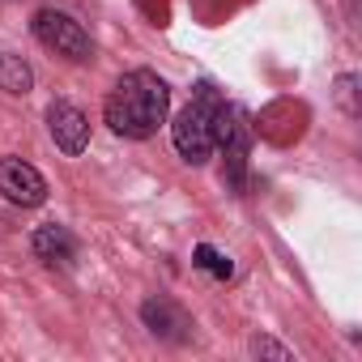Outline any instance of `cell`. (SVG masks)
Segmentation results:
<instances>
[{"mask_svg":"<svg viewBox=\"0 0 362 362\" xmlns=\"http://www.w3.org/2000/svg\"><path fill=\"white\" fill-rule=\"evenodd\" d=\"M30 247H35V256H39L43 264H52V269H73V260H77V239H73V230L60 226V222L39 226L35 239H30Z\"/></svg>","mask_w":362,"mask_h":362,"instance_id":"cell-8","label":"cell"},{"mask_svg":"<svg viewBox=\"0 0 362 362\" xmlns=\"http://www.w3.org/2000/svg\"><path fill=\"white\" fill-rule=\"evenodd\" d=\"M337 103L349 119H358V77L354 73H341L337 77Z\"/></svg>","mask_w":362,"mask_h":362,"instance_id":"cell-11","label":"cell"},{"mask_svg":"<svg viewBox=\"0 0 362 362\" xmlns=\"http://www.w3.org/2000/svg\"><path fill=\"white\" fill-rule=\"evenodd\" d=\"M47 128H52V141H56L60 153H69V158L86 153V145H90V119H86L81 107H73L64 98L52 103L47 107Z\"/></svg>","mask_w":362,"mask_h":362,"instance_id":"cell-6","label":"cell"},{"mask_svg":"<svg viewBox=\"0 0 362 362\" xmlns=\"http://www.w3.org/2000/svg\"><path fill=\"white\" fill-rule=\"evenodd\" d=\"M214 149L226 153V179L230 188L243 192V175H247V153H252V124L243 107L222 103L214 115Z\"/></svg>","mask_w":362,"mask_h":362,"instance_id":"cell-3","label":"cell"},{"mask_svg":"<svg viewBox=\"0 0 362 362\" xmlns=\"http://www.w3.org/2000/svg\"><path fill=\"white\" fill-rule=\"evenodd\" d=\"M141 320H145V328H149L153 337L175 341V345H184V341L192 337V315H188L184 307H175L170 298H145V303H141Z\"/></svg>","mask_w":362,"mask_h":362,"instance_id":"cell-7","label":"cell"},{"mask_svg":"<svg viewBox=\"0 0 362 362\" xmlns=\"http://www.w3.org/2000/svg\"><path fill=\"white\" fill-rule=\"evenodd\" d=\"M166 111H170V90L158 73L149 69H136V73H124L115 81V90L107 94V124L111 132L128 136V141H145L153 136L162 124H166Z\"/></svg>","mask_w":362,"mask_h":362,"instance_id":"cell-1","label":"cell"},{"mask_svg":"<svg viewBox=\"0 0 362 362\" xmlns=\"http://www.w3.org/2000/svg\"><path fill=\"white\" fill-rule=\"evenodd\" d=\"M35 86V73L22 56L13 52H0V90H9V94H30Z\"/></svg>","mask_w":362,"mask_h":362,"instance_id":"cell-9","label":"cell"},{"mask_svg":"<svg viewBox=\"0 0 362 362\" xmlns=\"http://www.w3.org/2000/svg\"><path fill=\"white\" fill-rule=\"evenodd\" d=\"M0 192H5V201H13L22 209H35L47 201V179L22 158H0Z\"/></svg>","mask_w":362,"mask_h":362,"instance_id":"cell-5","label":"cell"},{"mask_svg":"<svg viewBox=\"0 0 362 362\" xmlns=\"http://www.w3.org/2000/svg\"><path fill=\"white\" fill-rule=\"evenodd\" d=\"M30 30H35V39H39L47 52H56V56H64V60H73V64H86V60L94 56V39L86 35V26H81L77 18L60 13V9H39L35 22H30Z\"/></svg>","mask_w":362,"mask_h":362,"instance_id":"cell-4","label":"cell"},{"mask_svg":"<svg viewBox=\"0 0 362 362\" xmlns=\"http://www.w3.org/2000/svg\"><path fill=\"white\" fill-rule=\"evenodd\" d=\"M197 269H205V273H214L218 281H226L230 273H235V264H230V256L226 252H218V247H209V243H201L197 247V260H192Z\"/></svg>","mask_w":362,"mask_h":362,"instance_id":"cell-10","label":"cell"},{"mask_svg":"<svg viewBox=\"0 0 362 362\" xmlns=\"http://www.w3.org/2000/svg\"><path fill=\"white\" fill-rule=\"evenodd\" d=\"M252 354H256V358H277V362H290V358H294V354H290L286 345H277L273 337H256V341H252Z\"/></svg>","mask_w":362,"mask_h":362,"instance_id":"cell-12","label":"cell"},{"mask_svg":"<svg viewBox=\"0 0 362 362\" xmlns=\"http://www.w3.org/2000/svg\"><path fill=\"white\" fill-rule=\"evenodd\" d=\"M222 103H226V98H222L209 81H201L197 94H192V103L175 115L170 141H175V149H179V158H184V162L205 166V162L214 158V115H218Z\"/></svg>","mask_w":362,"mask_h":362,"instance_id":"cell-2","label":"cell"}]
</instances>
